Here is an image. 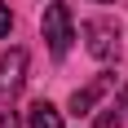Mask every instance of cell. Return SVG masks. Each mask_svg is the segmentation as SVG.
<instances>
[{
  "mask_svg": "<svg viewBox=\"0 0 128 128\" xmlns=\"http://www.w3.org/2000/svg\"><path fill=\"white\" fill-rule=\"evenodd\" d=\"M44 40H49L53 58H66V53H71L75 31H71V9H66V4H49V9H44Z\"/></svg>",
  "mask_w": 128,
  "mask_h": 128,
  "instance_id": "obj_1",
  "label": "cell"
},
{
  "mask_svg": "<svg viewBox=\"0 0 128 128\" xmlns=\"http://www.w3.org/2000/svg\"><path fill=\"white\" fill-rule=\"evenodd\" d=\"M84 40H88V53L97 58V62H115L119 58V31L106 22V18L84 22Z\"/></svg>",
  "mask_w": 128,
  "mask_h": 128,
  "instance_id": "obj_2",
  "label": "cell"
},
{
  "mask_svg": "<svg viewBox=\"0 0 128 128\" xmlns=\"http://www.w3.org/2000/svg\"><path fill=\"white\" fill-rule=\"evenodd\" d=\"M22 80H26V53L9 49L0 58V106H9V97L22 88Z\"/></svg>",
  "mask_w": 128,
  "mask_h": 128,
  "instance_id": "obj_3",
  "label": "cell"
},
{
  "mask_svg": "<svg viewBox=\"0 0 128 128\" xmlns=\"http://www.w3.org/2000/svg\"><path fill=\"white\" fill-rule=\"evenodd\" d=\"M106 88H110V75H97L88 88H80L75 97H71V115H88V110H93V102H97Z\"/></svg>",
  "mask_w": 128,
  "mask_h": 128,
  "instance_id": "obj_4",
  "label": "cell"
},
{
  "mask_svg": "<svg viewBox=\"0 0 128 128\" xmlns=\"http://www.w3.org/2000/svg\"><path fill=\"white\" fill-rule=\"evenodd\" d=\"M26 124H31V128H62V110H53L49 102H36Z\"/></svg>",
  "mask_w": 128,
  "mask_h": 128,
  "instance_id": "obj_5",
  "label": "cell"
},
{
  "mask_svg": "<svg viewBox=\"0 0 128 128\" xmlns=\"http://www.w3.org/2000/svg\"><path fill=\"white\" fill-rule=\"evenodd\" d=\"M97 128H124V119H119V110H115V106H106L102 115H97Z\"/></svg>",
  "mask_w": 128,
  "mask_h": 128,
  "instance_id": "obj_6",
  "label": "cell"
},
{
  "mask_svg": "<svg viewBox=\"0 0 128 128\" xmlns=\"http://www.w3.org/2000/svg\"><path fill=\"white\" fill-rule=\"evenodd\" d=\"M9 26H13V13H9V4L0 0V36H9Z\"/></svg>",
  "mask_w": 128,
  "mask_h": 128,
  "instance_id": "obj_7",
  "label": "cell"
},
{
  "mask_svg": "<svg viewBox=\"0 0 128 128\" xmlns=\"http://www.w3.org/2000/svg\"><path fill=\"white\" fill-rule=\"evenodd\" d=\"M0 128H18V110H0Z\"/></svg>",
  "mask_w": 128,
  "mask_h": 128,
  "instance_id": "obj_8",
  "label": "cell"
},
{
  "mask_svg": "<svg viewBox=\"0 0 128 128\" xmlns=\"http://www.w3.org/2000/svg\"><path fill=\"white\" fill-rule=\"evenodd\" d=\"M119 102H124V110H128V88H124V93H119Z\"/></svg>",
  "mask_w": 128,
  "mask_h": 128,
  "instance_id": "obj_9",
  "label": "cell"
}]
</instances>
